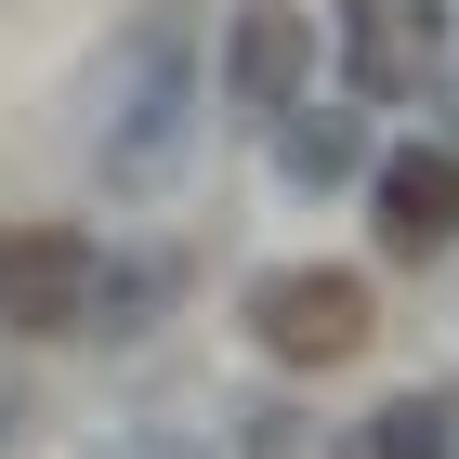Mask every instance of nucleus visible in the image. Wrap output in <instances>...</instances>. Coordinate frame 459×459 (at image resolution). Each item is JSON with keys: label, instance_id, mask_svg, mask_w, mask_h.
<instances>
[{"label": "nucleus", "instance_id": "nucleus-1", "mask_svg": "<svg viewBox=\"0 0 459 459\" xmlns=\"http://www.w3.org/2000/svg\"><path fill=\"white\" fill-rule=\"evenodd\" d=\"M184 158H197V53L171 13H132L79 66V171L106 197H171Z\"/></svg>", "mask_w": 459, "mask_h": 459}, {"label": "nucleus", "instance_id": "nucleus-2", "mask_svg": "<svg viewBox=\"0 0 459 459\" xmlns=\"http://www.w3.org/2000/svg\"><path fill=\"white\" fill-rule=\"evenodd\" d=\"M368 276L354 263H276V276H249V342L276 354V368H354L368 354Z\"/></svg>", "mask_w": 459, "mask_h": 459}, {"label": "nucleus", "instance_id": "nucleus-3", "mask_svg": "<svg viewBox=\"0 0 459 459\" xmlns=\"http://www.w3.org/2000/svg\"><path fill=\"white\" fill-rule=\"evenodd\" d=\"M92 276H106V249L79 223H0V328H27V342L79 328L92 316Z\"/></svg>", "mask_w": 459, "mask_h": 459}, {"label": "nucleus", "instance_id": "nucleus-4", "mask_svg": "<svg viewBox=\"0 0 459 459\" xmlns=\"http://www.w3.org/2000/svg\"><path fill=\"white\" fill-rule=\"evenodd\" d=\"M446 66V0H342V79L354 106H407Z\"/></svg>", "mask_w": 459, "mask_h": 459}, {"label": "nucleus", "instance_id": "nucleus-5", "mask_svg": "<svg viewBox=\"0 0 459 459\" xmlns=\"http://www.w3.org/2000/svg\"><path fill=\"white\" fill-rule=\"evenodd\" d=\"M302 79H316V27H302L289 0H237V27H223V106L276 132V118L302 106Z\"/></svg>", "mask_w": 459, "mask_h": 459}, {"label": "nucleus", "instance_id": "nucleus-6", "mask_svg": "<svg viewBox=\"0 0 459 459\" xmlns=\"http://www.w3.org/2000/svg\"><path fill=\"white\" fill-rule=\"evenodd\" d=\"M368 223H381L394 263L459 249V158H446V144H394L381 171H368Z\"/></svg>", "mask_w": 459, "mask_h": 459}, {"label": "nucleus", "instance_id": "nucleus-7", "mask_svg": "<svg viewBox=\"0 0 459 459\" xmlns=\"http://www.w3.org/2000/svg\"><path fill=\"white\" fill-rule=\"evenodd\" d=\"M158 302H171V249H144V263H106V276H92V342H132L144 316H158Z\"/></svg>", "mask_w": 459, "mask_h": 459}, {"label": "nucleus", "instance_id": "nucleus-8", "mask_svg": "<svg viewBox=\"0 0 459 459\" xmlns=\"http://www.w3.org/2000/svg\"><path fill=\"white\" fill-rule=\"evenodd\" d=\"M354 459H446V394H394L381 420L354 433Z\"/></svg>", "mask_w": 459, "mask_h": 459}, {"label": "nucleus", "instance_id": "nucleus-9", "mask_svg": "<svg viewBox=\"0 0 459 459\" xmlns=\"http://www.w3.org/2000/svg\"><path fill=\"white\" fill-rule=\"evenodd\" d=\"M276 144H289V171H302V184L354 171V132H342V118H328V106H289V118H276Z\"/></svg>", "mask_w": 459, "mask_h": 459}]
</instances>
